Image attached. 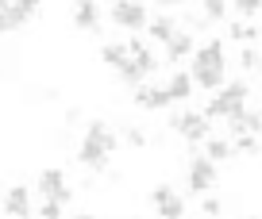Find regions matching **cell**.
Masks as SVG:
<instances>
[{"mask_svg": "<svg viewBox=\"0 0 262 219\" xmlns=\"http://www.w3.org/2000/svg\"><path fill=\"white\" fill-rule=\"evenodd\" d=\"M231 142H235V154H258V150H262L258 135H235Z\"/></svg>", "mask_w": 262, "mask_h": 219, "instance_id": "obj_22", "label": "cell"}, {"mask_svg": "<svg viewBox=\"0 0 262 219\" xmlns=\"http://www.w3.org/2000/svg\"><path fill=\"white\" fill-rule=\"evenodd\" d=\"M228 131H231V138L235 135H262V112H235L228 119Z\"/></svg>", "mask_w": 262, "mask_h": 219, "instance_id": "obj_10", "label": "cell"}, {"mask_svg": "<svg viewBox=\"0 0 262 219\" xmlns=\"http://www.w3.org/2000/svg\"><path fill=\"white\" fill-rule=\"evenodd\" d=\"M166 89H170V96H173V100H181V104H185V100H189V92L196 89V81H193V73L173 69V73H170V81H166Z\"/></svg>", "mask_w": 262, "mask_h": 219, "instance_id": "obj_12", "label": "cell"}, {"mask_svg": "<svg viewBox=\"0 0 262 219\" xmlns=\"http://www.w3.org/2000/svg\"><path fill=\"white\" fill-rule=\"evenodd\" d=\"M123 138H127V146H135V150H143V146L150 142L147 131H139V127H127V131H123Z\"/></svg>", "mask_w": 262, "mask_h": 219, "instance_id": "obj_26", "label": "cell"}, {"mask_svg": "<svg viewBox=\"0 0 262 219\" xmlns=\"http://www.w3.org/2000/svg\"><path fill=\"white\" fill-rule=\"evenodd\" d=\"M100 62H104V65H112V69L120 73L123 65L131 62V54H127V42H104V46H100Z\"/></svg>", "mask_w": 262, "mask_h": 219, "instance_id": "obj_14", "label": "cell"}, {"mask_svg": "<svg viewBox=\"0 0 262 219\" xmlns=\"http://www.w3.org/2000/svg\"><path fill=\"white\" fill-rule=\"evenodd\" d=\"M85 108H66V127H81V119H85Z\"/></svg>", "mask_w": 262, "mask_h": 219, "instance_id": "obj_29", "label": "cell"}, {"mask_svg": "<svg viewBox=\"0 0 262 219\" xmlns=\"http://www.w3.org/2000/svg\"><path fill=\"white\" fill-rule=\"evenodd\" d=\"M135 104L147 108V112H166V108L173 104V96H170L166 85H147V81H143L139 89H135Z\"/></svg>", "mask_w": 262, "mask_h": 219, "instance_id": "obj_5", "label": "cell"}, {"mask_svg": "<svg viewBox=\"0 0 262 219\" xmlns=\"http://www.w3.org/2000/svg\"><path fill=\"white\" fill-rule=\"evenodd\" d=\"M70 219H97V215H70Z\"/></svg>", "mask_w": 262, "mask_h": 219, "instance_id": "obj_32", "label": "cell"}, {"mask_svg": "<svg viewBox=\"0 0 262 219\" xmlns=\"http://www.w3.org/2000/svg\"><path fill=\"white\" fill-rule=\"evenodd\" d=\"M189 54H196V39H193V31H185V27H181V31L166 42V62H170V65H181Z\"/></svg>", "mask_w": 262, "mask_h": 219, "instance_id": "obj_6", "label": "cell"}, {"mask_svg": "<svg viewBox=\"0 0 262 219\" xmlns=\"http://www.w3.org/2000/svg\"><path fill=\"white\" fill-rule=\"evenodd\" d=\"M205 154L208 158H212V162L216 165H220V162H231V158H235V142H231V138H208V142H205Z\"/></svg>", "mask_w": 262, "mask_h": 219, "instance_id": "obj_17", "label": "cell"}, {"mask_svg": "<svg viewBox=\"0 0 262 219\" xmlns=\"http://www.w3.org/2000/svg\"><path fill=\"white\" fill-rule=\"evenodd\" d=\"M74 27H77V31H97V4H93V0H77Z\"/></svg>", "mask_w": 262, "mask_h": 219, "instance_id": "obj_16", "label": "cell"}, {"mask_svg": "<svg viewBox=\"0 0 262 219\" xmlns=\"http://www.w3.org/2000/svg\"><path fill=\"white\" fill-rule=\"evenodd\" d=\"M193 65H224V42L220 39H208L196 46L193 54Z\"/></svg>", "mask_w": 262, "mask_h": 219, "instance_id": "obj_13", "label": "cell"}, {"mask_svg": "<svg viewBox=\"0 0 262 219\" xmlns=\"http://www.w3.org/2000/svg\"><path fill=\"white\" fill-rule=\"evenodd\" d=\"M170 127L178 131L189 146L208 142V138H212V119H208L201 108H196V112H178V115H170Z\"/></svg>", "mask_w": 262, "mask_h": 219, "instance_id": "obj_2", "label": "cell"}, {"mask_svg": "<svg viewBox=\"0 0 262 219\" xmlns=\"http://www.w3.org/2000/svg\"><path fill=\"white\" fill-rule=\"evenodd\" d=\"M231 8H235L239 16H254V12L262 8V0H231Z\"/></svg>", "mask_w": 262, "mask_h": 219, "instance_id": "obj_27", "label": "cell"}, {"mask_svg": "<svg viewBox=\"0 0 262 219\" xmlns=\"http://www.w3.org/2000/svg\"><path fill=\"white\" fill-rule=\"evenodd\" d=\"M4 211L16 219H27L31 215V192H27V185H12L8 196H4Z\"/></svg>", "mask_w": 262, "mask_h": 219, "instance_id": "obj_9", "label": "cell"}, {"mask_svg": "<svg viewBox=\"0 0 262 219\" xmlns=\"http://www.w3.org/2000/svg\"><path fill=\"white\" fill-rule=\"evenodd\" d=\"M116 150H120V138L108 131V123L93 119L89 127H85L81 146H77V162L89 165V169H97V173H108V158H112Z\"/></svg>", "mask_w": 262, "mask_h": 219, "instance_id": "obj_1", "label": "cell"}, {"mask_svg": "<svg viewBox=\"0 0 262 219\" xmlns=\"http://www.w3.org/2000/svg\"><path fill=\"white\" fill-rule=\"evenodd\" d=\"M39 219H66L62 215V204H58V200H42L39 204Z\"/></svg>", "mask_w": 262, "mask_h": 219, "instance_id": "obj_24", "label": "cell"}, {"mask_svg": "<svg viewBox=\"0 0 262 219\" xmlns=\"http://www.w3.org/2000/svg\"><path fill=\"white\" fill-rule=\"evenodd\" d=\"M62 188H66V173H62V169H42V173H39V192H42V200H54Z\"/></svg>", "mask_w": 262, "mask_h": 219, "instance_id": "obj_15", "label": "cell"}, {"mask_svg": "<svg viewBox=\"0 0 262 219\" xmlns=\"http://www.w3.org/2000/svg\"><path fill=\"white\" fill-rule=\"evenodd\" d=\"M216 162L208 154H193V162H189V188L193 192H212V185H216Z\"/></svg>", "mask_w": 262, "mask_h": 219, "instance_id": "obj_4", "label": "cell"}, {"mask_svg": "<svg viewBox=\"0 0 262 219\" xmlns=\"http://www.w3.org/2000/svg\"><path fill=\"white\" fill-rule=\"evenodd\" d=\"M35 4H39V0H0V8H8L12 16H19L24 23L35 16Z\"/></svg>", "mask_w": 262, "mask_h": 219, "instance_id": "obj_18", "label": "cell"}, {"mask_svg": "<svg viewBox=\"0 0 262 219\" xmlns=\"http://www.w3.org/2000/svg\"><path fill=\"white\" fill-rule=\"evenodd\" d=\"M127 54H131V62H135V69H139L143 77H150V73L158 69V58L147 50V42H143V39H127Z\"/></svg>", "mask_w": 262, "mask_h": 219, "instance_id": "obj_11", "label": "cell"}, {"mask_svg": "<svg viewBox=\"0 0 262 219\" xmlns=\"http://www.w3.org/2000/svg\"><path fill=\"white\" fill-rule=\"evenodd\" d=\"M239 69H243V73L262 69V54H258V46H243V50H239Z\"/></svg>", "mask_w": 262, "mask_h": 219, "instance_id": "obj_20", "label": "cell"}, {"mask_svg": "<svg viewBox=\"0 0 262 219\" xmlns=\"http://www.w3.org/2000/svg\"><path fill=\"white\" fill-rule=\"evenodd\" d=\"M220 211H224V200H220V196H208V192H205V200H201V215H205V219H216Z\"/></svg>", "mask_w": 262, "mask_h": 219, "instance_id": "obj_23", "label": "cell"}, {"mask_svg": "<svg viewBox=\"0 0 262 219\" xmlns=\"http://www.w3.org/2000/svg\"><path fill=\"white\" fill-rule=\"evenodd\" d=\"M258 46H262V27H258Z\"/></svg>", "mask_w": 262, "mask_h": 219, "instance_id": "obj_33", "label": "cell"}, {"mask_svg": "<svg viewBox=\"0 0 262 219\" xmlns=\"http://www.w3.org/2000/svg\"><path fill=\"white\" fill-rule=\"evenodd\" d=\"M112 23L123 27V31H147V23H150L147 4H143V0H116L112 4Z\"/></svg>", "mask_w": 262, "mask_h": 219, "instance_id": "obj_3", "label": "cell"}, {"mask_svg": "<svg viewBox=\"0 0 262 219\" xmlns=\"http://www.w3.org/2000/svg\"><path fill=\"white\" fill-rule=\"evenodd\" d=\"M150 4H158V8H181L185 0H150Z\"/></svg>", "mask_w": 262, "mask_h": 219, "instance_id": "obj_31", "label": "cell"}, {"mask_svg": "<svg viewBox=\"0 0 262 219\" xmlns=\"http://www.w3.org/2000/svg\"><path fill=\"white\" fill-rule=\"evenodd\" d=\"M178 31H181V19L170 16V12H166V16H155V19L147 23V39H150V42H162V46H166Z\"/></svg>", "mask_w": 262, "mask_h": 219, "instance_id": "obj_8", "label": "cell"}, {"mask_svg": "<svg viewBox=\"0 0 262 219\" xmlns=\"http://www.w3.org/2000/svg\"><path fill=\"white\" fill-rule=\"evenodd\" d=\"M170 196H178L170 185H158V188H150V204H155V208H158V204H166Z\"/></svg>", "mask_w": 262, "mask_h": 219, "instance_id": "obj_28", "label": "cell"}, {"mask_svg": "<svg viewBox=\"0 0 262 219\" xmlns=\"http://www.w3.org/2000/svg\"><path fill=\"white\" fill-rule=\"evenodd\" d=\"M205 16L208 19H224L228 16V0H205Z\"/></svg>", "mask_w": 262, "mask_h": 219, "instance_id": "obj_25", "label": "cell"}, {"mask_svg": "<svg viewBox=\"0 0 262 219\" xmlns=\"http://www.w3.org/2000/svg\"><path fill=\"white\" fill-rule=\"evenodd\" d=\"M158 215L162 219H185V200H181V196H170L166 204H158Z\"/></svg>", "mask_w": 262, "mask_h": 219, "instance_id": "obj_21", "label": "cell"}, {"mask_svg": "<svg viewBox=\"0 0 262 219\" xmlns=\"http://www.w3.org/2000/svg\"><path fill=\"white\" fill-rule=\"evenodd\" d=\"M193 81H196V89H205L212 96V92H220L228 85V77H224V65H193Z\"/></svg>", "mask_w": 262, "mask_h": 219, "instance_id": "obj_7", "label": "cell"}, {"mask_svg": "<svg viewBox=\"0 0 262 219\" xmlns=\"http://www.w3.org/2000/svg\"><path fill=\"white\" fill-rule=\"evenodd\" d=\"M54 200H58V204H70V200H74V188L66 185V188H62V192H58V196H54Z\"/></svg>", "mask_w": 262, "mask_h": 219, "instance_id": "obj_30", "label": "cell"}, {"mask_svg": "<svg viewBox=\"0 0 262 219\" xmlns=\"http://www.w3.org/2000/svg\"><path fill=\"white\" fill-rule=\"evenodd\" d=\"M93 4H97V0H93Z\"/></svg>", "mask_w": 262, "mask_h": 219, "instance_id": "obj_34", "label": "cell"}, {"mask_svg": "<svg viewBox=\"0 0 262 219\" xmlns=\"http://www.w3.org/2000/svg\"><path fill=\"white\" fill-rule=\"evenodd\" d=\"M228 39H235V42H254V39H258V27L231 19V23H228Z\"/></svg>", "mask_w": 262, "mask_h": 219, "instance_id": "obj_19", "label": "cell"}]
</instances>
